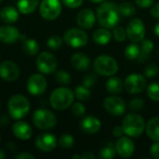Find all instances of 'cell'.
Wrapping results in <instances>:
<instances>
[{"instance_id": "46", "label": "cell", "mask_w": 159, "mask_h": 159, "mask_svg": "<svg viewBox=\"0 0 159 159\" xmlns=\"http://www.w3.org/2000/svg\"><path fill=\"white\" fill-rule=\"evenodd\" d=\"M15 158L17 159H34V156H33L30 153L27 152H22L15 156Z\"/></svg>"}, {"instance_id": "17", "label": "cell", "mask_w": 159, "mask_h": 159, "mask_svg": "<svg viewBox=\"0 0 159 159\" xmlns=\"http://www.w3.org/2000/svg\"><path fill=\"white\" fill-rule=\"evenodd\" d=\"M116 150L119 157L123 158L130 157L135 150L133 142L128 137H120L116 143Z\"/></svg>"}, {"instance_id": "47", "label": "cell", "mask_w": 159, "mask_h": 159, "mask_svg": "<svg viewBox=\"0 0 159 159\" xmlns=\"http://www.w3.org/2000/svg\"><path fill=\"white\" fill-rule=\"evenodd\" d=\"M151 15L155 18V19H157L159 20V2L155 4L152 8H151V11H150Z\"/></svg>"}, {"instance_id": "35", "label": "cell", "mask_w": 159, "mask_h": 159, "mask_svg": "<svg viewBox=\"0 0 159 159\" xmlns=\"http://www.w3.org/2000/svg\"><path fill=\"white\" fill-rule=\"evenodd\" d=\"M75 143V139L71 134H62L59 139V145L62 148H71Z\"/></svg>"}, {"instance_id": "55", "label": "cell", "mask_w": 159, "mask_h": 159, "mask_svg": "<svg viewBox=\"0 0 159 159\" xmlns=\"http://www.w3.org/2000/svg\"><path fill=\"white\" fill-rule=\"evenodd\" d=\"M0 141H1V138H0Z\"/></svg>"}, {"instance_id": "36", "label": "cell", "mask_w": 159, "mask_h": 159, "mask_svg": "<svg viewBox=\"0 0 159 159\" xmlns=\"http://www.w3.org/2000/svg\"><path fill=\"white\" fill-rule=\"evenodd\" d=\"M47 45L50 49L53 50L59 49L62 45V38L59 35H52L48 39Z\"/></svg>"}, {"instance_id": "22", "label": "cell", "mask_w": 159, "mask_h": 159, "mask_svg": "<svg viewBox=\"0 0 159 159\" xmlns=\"http://www.w3.org/2000/svg\"><path fill=\"white\" fill-rule=\"evenodd\" d=\"M146 134L150 140L154 142L159 141V116L151 118L145 126Z\"/></svg>"}, {"instance_id": "38", "label": "cell", "mask_w": 159, "mask_h": 159, "mask_svg": "<svg viewBox=\"0 0 159 159\" xmlns=\"http://www.w3.org/2000/svg\"><path fill=\"white\" fill-rule=\"evenodd\" d=\"M145 105V102L143 99L141 98H134L132 99L129 103V107L130 110H133V111H140V110H143V107Z\"/></svg>"}, {"instance_id": "23", "label": "cell", "mask_w": 159, "mask_h": 159, "mask_svg": "<svg viewBox=\"0 0 159 159\" xmlns=\"http://www.w3.org/2000/svg\"><path fill=\"white\" fill-rule=\"evenodd\" d=\"M0 19L5 23H14L19 19V12L13 7H5L0 11Z\"/></svg>"}, {"instance_id": "14", "label": "cell", "mask_w": 159, "mask_h": 159, "mask_svg": "<svg viewBox=\"0 0 159 159\" xmlns=\"http://www.w3.org/2000/svg\"><path fill=\"white\" fill-rule=\"evenodd\" d=\"M20 75L18 65L11 61H5L0 63V77L6 81H15Z\"/></svg>"}, {"instance_id": "11", "label": "cell", "mask_w": 159, "mask_h": 159, "mask_svg": "<svg viewBox=\"0 0 159 159\" xmlns=\"http://www.w3.org/2000/svg\"><path fill=\"white\" fill-rule=\"evenodd\" d=\"M127 37L132 42L143 41L145 35V26L142 20L132 19L127 25Z\"/></svg>"}, {"instance_id": "12", "label": "cell", "mask_w": 159, "mask_h": 159, "mask_svg": "<svg viewBox=\"0 0 159 159\" xmlns=\"http://www.w3.org/2000/svg\"><path fill=\"white\" fill-rule=\"evenodd\" d=\"M103 107L107 113L115 116H122L127 109L126 102L118 96H109L103 102Z\"/></svg>"}, {"instance_id": "5", "label": "cell", "mask_w": 159, "mask_h": 159, "mask_svg": "<svg viewBox=\"0 0 159 159\" xmlns=\"http://www.w3.org/2000/svg\"><path fill=\"white\" fill-rule=\"evenodd\" d=\"M95 72L103 76L115 75L118 71L117 61L109 55H100L93 61Z\"/></svg>"}, {"instance_id": "1", "label": "cell", "mask_w": 159, "mask_h": 159, "mask_svg": "<svg viewBox=\"0 0 159 159\" xmlns=\"http://www.w3.org/2000/svg\"><path fill=\"white\" fill-rule=\"evenodd\" d=\"M96 18L100 25L104 28H114L119 21L120 12L118 6L113 2H102L97 8Z\"/></svg>"}, {"instance_id": "13", "label": "cell", "mask_w": 159, "mask_h": 159, "mask_svg": "<svg viewBox=\"0 0 159 159\" xmlns=\"http://www.w3.org/2000/svg\"><path fill=\"white\" fill-rule=\"evenodd\" d=\"M47 89V80L40 74L32 75L27 81V89L34 96L42 95Z\"/></svg>"}, {"instance_id": "8", "label": "cell", "mask_w": 159, "mask_h": 159, "mask_svg": "<svg viewBox=\"0 0 159 159\" xmlns=\"http://www.w3.org/2000/svg\"><path fill=\"white\" fill-rule=\"evenodd\" d=\"M63 40L68 46L74 48H78L87 45L89 37L83 30L78 28H71L64 33Z\"/></svg>"}, {"instance_id": "42", "label": "cell", "mask_w": 159, "mask_h": 159, "mask_svg": "<svg viewBox=\"0 0 159 159\" xmlns=\"http://www.w3.org/2000/svg\"><path fill=\"white\" fill-rule=\"evenodd\" d=\"M61 1L67 7H70V8L79 7L83 3V0H61Z\"/></svg>"}, {"instance_id": "31", "label": "cell", "mask_w": 159, "mask_h": 159, "mask_svg": "<svg viewBox=\"0 0 159 159\" xmlns=\"http://www.w3.org/2000/svg\"><path fill=\"white\" fill-rule=\"evenodd\" d=\"M118 9L120 12V15L124 17H131L136 13V8L135 7L129 3V2H124L118 6Z\"/></svg>"}, {"instance_id": "7", "label": "cell", "mask_w": 159, "mask_h": 159, "mask_svg": "<svg viewBox=\"0 0 159 159\" xmlns=\"http://www.w3.org/2000/svg\"><path fill=\"white\" fill-rule=\"evenodd\" d=\"M39 12L43 19L54 20L61 13V3L60 0H42L39 6Z\"/></svg>"}, {"instance_id": "39", "label": "cell", "mask_w": 159, "mask_h": 159, "mask_svg": "<svg viewBox=\"0 0 159 159\" xmlns=\"http://www.w3.org/2000/svg\"><path fill=\"white\" fill-rule=\"evenodd\" d=\"M114 37H115V40L117 41V42H124L128 37H127V33H126V30L123 28V27H116L115 30H114Z\"/></svg>"}, {"instance_id": "21", "label": "cell", "mask_w": 159, "mask_h": 159, "mask_svg": "<svg viewBox=\"0 0 159 159\" xmlns=\"http://www.w3.org/2000/svg\"><path fill=\"white\" fill-rule=\"evenodd\" d=\"M71 63L75 69L77 71L83 72L89 68L90 66V59L82 52L75 53L71 58Z\"/></svg>"}, {"instance_id": "52", "label": "cell", "mask_w": 159, "mask_h": 159, "mask_svg": "<svg viewBox=\"0 0 159 159\" xmlns=\"http://www.w3.org/2000/svg\"><path fill=\"white\" fill-rule=\"evenodd\" d=\"M6 157V154H5V152L2 150V149H0V159H4Z\"/></svg>"}, {"instance_id": "29", "label": "cell", "mask_w": 159, "mask_h": 159, "mask_svg": "<svg viewBox=\"0 0 159 159\" xmlns=\"http://www.w3.org/2000/svg\"><path fill=\"white\" fill-rule=\"evenodd\" d=\"M141 52V48L136 44H130L127 46L125 49V57L128 60H136L139 58Z\"/></svg>"}, {"instance_id": "16", "label": "cell", "mask_w": 159, "mask_h": 159, "mask_svg": "<svg viewBox=\"0 0 159 159\" xmlns=\"http://www.w3.org/2000/svg\"><path fill=\"white\" fill-rule=\"evenodd\" d=\"M57 145V139L51 133H44L37 137L35 140V146L38 150L48 153L51 152Z\"/></svg>"}, {"instance_id": "27", "label": "cell", "mask_w": 159, "mask_h": 159, "mask_svg": "<svg viewBox=\"0 0 159 159\" xmlns=\"http://www.w3.org/2000/svg\"><path fill=\"white\" fill-rule=\"evenodd\" d=\"M141 52H140V56H139V61H145L149 59L150 57V53L153 51L154 49V43L149 40V39H143V42L141 44Z\"/></svg>"}, {"instance_id": "2", "label": "cell", "mask_w": 159, "mask_h": 159, "mask_svg": "<svg viewBox=\"0 0 159 159\" xmlns=\"http://www.w3.org/2000/svg\"><path fill=\"white\" fill-rule=\"evenodd\" d=\"M75 99V92L68 88L61 87L52 91L49 97L51 106L59 111L70 107Z\"/></svg>"}, {"instance_id": "20", "label": "cell", "mask_w": 159, "mask_h": 159, "mask_svg": "<svg viewBox=\"0 0 159 159\" xmlns=\"http://www.w3.org/2000/svg\"><path fill=\"white\" fill-rule=\"evenodd\" d=\"M12 131H13V134L18 139L22 140V141L29 140L33 134V130L30 125L23 121H18L14 123V125L12 126Z\"/></svg>"}, {"instance_id": "24", "label": "cell", "mask_w": 159, "mask_h": 159, "mask_svg": "<svg viewBox=\"0 0 159 159\" xmlns=\"http://www.w3.org/2000/svg\"><path fill=\"white\" fill-rule=\"evenodd\" d=\"M105 89L111 94H118L124 89V82L121 78L112 75V77L107 79L105 83Z\"/></svg>"}, {"instance_id": "18", "label": "cell", "mask_w": 159, "mask_h": 159, "mask_svg": "<svg viewBox=\"0 0 159 159\" xmlns=\"http://www.w3.org/2000/svg\"><path fill=\"white\" fill-rule=\"evenodd\" d=\"M20 37V31L11 25H3L0 27V41L5 44H13Z\"/></svg>"}, {"instance_id": "4", "label": "cell", "mask_w": 159, "mask_h": 159, "mask_svg": "<svg viewBox=\"0 0 159 159\" xmlns=\"http://www.w3.org/2000/svg\"><path fill=\"white\" fill-rule=\"evenodd\" d=\"M8 113L14 119H21L27 116L30 111V102L28 99L20 94L10 97L8 101Z\"/></svg>"}, {"instance_id": "45", "label": "cell", "mask_w": 159, "mask_h": 159, "mask_svg": "<svg viewBox=\"0 0 159 159\" xmlns=\"http://www.w3.org/2000/svg\"><path fill=\"white\" fill-rule=\"evenodd\" d=\"M123 134H125L124 132V129L122 128V126H117V127H115L114 129H113V135L116 138H120L123 136Z\"/></svg>"}, {"instance_id": "54", "label": "cell", "mask_w": 159, "mask_h": 159, "mask_svg": "<svg viewBox=\"0 0 159 159\" xmlns=\"http://www.w3.org/2000/svg\"><path fill=\"white\" fill-rule=\"evenodd\" d=\"M2 1H3V0H0V4H1V3H2Z\"/></svg>"}, {"instance_id": "19", "label": "cell", "mask_w": 159, "mask_h": 159, "mask_svg": "<svg viewBox=\"0 0 159 159\" xmlns=\"http://www.w3.org/2000/svg\"><path fill=\"white\" fill-rule=\"evenodd\" d=\"M80 129L88 134H95L100 131L102 128V122L99 118L93 116H88L84 117L80 122Z\"/></svg>"}, {"instance_id": "43", "label": "cell", "mask_w": 159, "mask_h": 159, "mask_svg": "<svg viewBox=\"0 0 159 159\" xmlns=\"http://www.w3.org/2000/svg\"><path fill=\"white\" fill-rule=\"evenodd\" d=\"M150 154L151 156L156 159H159V141L155 142L150 147Z\"/></svg>"}, {"instance_id": "37", "label": "cell", "mask_w": 159, "mask_h": 159, "mask_svg": "<svg viewBox=\"0 0 159 159\" xmlns=\"http://www.w3.org/2000/svg\"><path fill=\"white\" fill-rule=\"evenodd\" d=\"M159 73V68L158 66L155 63H150L148 64L144 70H143V74L146 77L148 78H153L155 76L157 75V74Z\"/></svg>"}, {"instance_id": "32", "label": "cell", "mask_w": 159, "mask_h": 159, "mask_svg": "<svg viewBox=\"0 0 159 159\" xmlns=\"http://www.w3.org/2000/svg\"><path fill=\"white\" fill-rule=\"evenodd\" d=\"M116 150L113 146V144H108L107 146H105L100 151L99 157L103 159H112L116 157Z\"/></svg>"}, {"instance_id": "26", "label": "cell", "mask_w": 159, "mask_h": 159, "mask_svg": "<svg viewBox=\"0 0 159 159\" xmlns=\"http://www.w3.org/2000/svg\"><path fill=\"white\" fill-rule=\"evenodd\" d=\"M39 0H19L17 3L18 10L22 14L33 13L38 7Z\"/></svg>"}, {"instance_id": "3", "label": "cell", "mask_w": 159, "mask_h": 159, "mask_svg": "<svg viewBox=\"0 0 159 159\" xmlns=\"http://www.w3.org/2000/svg\"><path fill=\"white\" fill-rule=\"evenodd\" d=\"M145 126L146 124L144 122V119L141 116L134 113L127 115L122 124L125 134L132 138L140 137L143 133Z\"/></svg>"}, {"instance_id": "51", "label": "cell", "mask_w": 159, "mask_h": 159, "mask_svg": "<svg viewBox=\"0 0 159 159\" xmlns=\"http://www.w3.org/2000/svg\"><path fill=\"white\" fill-rule=\"evenodd\" d=\"M154 31H155V34H156V35H157V37H159V22H157V23L156 24Z\"/></svg>"}, {"instance_id": "6", "label": "cell", "mask_w": 159, "mask_h": 159, "mask_svg": "<svg viewBox=\"0 0 159 159\" xmlns=\"http://www.w3.org/2000/svg\"><path fill=\"white\" fill-rule=\"evenodd\" d=\"M33 122L36 128L42 130H48L54 128L57 124L56 116L49 110L38 109L34 113Z\"/></svg>"}, {"instance_id": "33", "label": "cell", "mask_w": 159, "mask_h": 159, "mask_svg": "<svg viewBox=\"0 0 159 159\" xmlns=\"http://www.w3.org/2000/svg\"><path fill=\"white\" fill-rule=\"evenodd\" d=\"M147 94L154 102H159V83H151L147 87Z\"/></svg>"}, {"instance_id": "40", "label": "cell", "mask_w": 159, "mask_h": 159, "mask_svg": "<svg viewBox=\"0 0 159 159\" xmlns=\"http://www.w3.org/2000/svg\"><path fill=\"white\" fill-rule=\"evenodd\" d=\"M96 83H97V76L94 74H88L83 78L82 85L90 89V88H93L96 85Z\"/></svg>"}, {"instance_id": "25", "label": "cell", "mask_w": 159, "mask_h": 159, "mask_svg": "<svg viewBox=\"0 0 159 159\" xmlns=\"http://www.w3.org/2000/svg\"><path fill=\"white\" fill-rule=\"evenodd\" d=\"M93 40L98 45H106L112 39V34L107 28H101L93 33Z\"/></svg>"}, {"instance_id": "48", "label": "cell", "mask_w": 159, "mask_h": 159, "mask_svg": "<svg viewBox=\"0 0 159 159\" xmlns=\"http://www.w3.org/2000/svg\"><path fill=\"white\" fill-rule=\"evenodd\" d=\"M96 156L92 153V152H85L82 156L81 159H95Z\"/></svg>"}, {"instance_id": "34", "label": "cell", "mask_w": 159, "mask_h": 159, "mask_svg": "<svg viewBox=\"0 0 159 159\" xmlns=\"http://www.w3.org/2000/svg\"><path fill=\"white\" fill-rule=\"evenodd\" d=\"M55 79L59 84H61V85H68L71 83V75L67 72L62 71V70L56 72Z\"/></svg>"}, {"instance_id": "10", "label": "cell", "mask_w": 159, "mask_h": 159, "mask_svg": "<svg viewBox=\"0 0 159 159\" xmlns=\"http://www.w3.org/2000/svg\"><path fill=\"white\" fill-rule=\"evenodd\" d=\"M146 87V80L143 75L131 74L128 75L124 82V88L130 94H139Z\"/></svg>"}, {"instance_id": "41", "label": "cell", "mask_w": 159, "mask_h": 159, "mask_svg": "<svg viewBox=\"0 0 159 159\" xmlns=\"http://www.w3.org/2000/svg\"><path fill=\"white\" fill-rule=\"evenodd\" d=\"M72 113L75 116H83L86 113V108L84 106L83 103L81 102H75L73 104L72 106Z\"/></svg>"}, {"instance_id": "49", "label": "cell", "mask_w": 159, "mask_h": 159, "mask_svg": "<svg viewBox=\"0 0 159 159\" xmlns=\"http://www.w3.org/2000/svg\"><path fill=\"white\" fill-rule=\"evenodd\" d=\"M9 122V118L7 116H0V125L1 126H6Z\"/></svg>"}, {"instance_id": "56", "label": "cell", "mask_w": 159, "mask_h": 159, "mask_svg": "<svg viewBox=\"0 0 159 159\" xmlns=\"http://www.w3.org/2000/svg\"><path fill=\"white\" fill-rule=\"evenodd\" d=\"M158 54H159V52H158Z\"/></svg>"}, {"instance_id": "44", "label": "cell", "mask_w": 159, "mask_h": 159, "mask_svg": "<svg viewBox=\"0 0 159 159\" xmlns=\"http://www.w3.org/2000/svg\"><path fill=\"white\" fill-rule=\"evenodd\" d=\"M155 1H156V0H135V3H136L140 7L146 8V7H151V6L155 3Z\"/></svg>"}, {"instance_id": "53", "label": "cell", "mask_w": 159, "mask_h": 159, "mask_svg": "<svg viewBox=\"0 0 159 159\" xmlns=\"http://www.w3.org/2000/svg\"><path fill=\"white\" fill-rule=\"evenodd\" d=\"M90 2H92V3H102V2H104L105 0H89Z\"/></svg>"}, {"instance_id": "50", "label": "cell", "mask_w": 159, "mask_h": 159, "mask_svg": "<svg viewBox=\"0 0 159 159\" xmlns=\"http://www.w3.org/2000/svg\"><path fill=\"white\" fill-rule=\"evenodd\" d=\"M7 148L11 151V152H13V151H15L16 150V146H15V143H9L8 144H7Z\"/></svg>"}, {"instance_id": "9", "label": "cell", "mask_w": 159, "mask_h": 159, "mask_svg": "<svg viewBox=\"0 0 159 159\" xmlns=\"http://www.w3.org/2000/svg\"><path fill=\"white\" fill-rule=\"evenodd\" d=\"M57 66V59L50 52L44 51L36 58V67L42 74H52L56 71Z\"/></svg>"}, {"instance_id": "30", "label": "cell", "mask_w": 159, "mask_h": 159, "mask_svg": "<svg viewBox=\"0 0 159 159\" xmlns=\"http://www.w3.org/2000/svg\"><path fill=\"white\" fill-rule=\"evenodd\" d=\"M75 96L80 102H86V101H88L90 98L91 93H90V90H89V88H87V87L82 85V86H78V87L75 88Z\"/></svg>"}, {"instance_id": "28", "label": "cell", "mask_w": 159, "mask_h": 159, "mask_svg": "<svg viewBox=\"0 0 159 159\" xmlns=\"http://www.w3.org/2000/svg\"><path fill=\"white\" fill-rule=\"evenodd\" d=\"M22 49L27 55L34 56L39 50V44L37 43L36 40H34L33 38H26L23 40Z\"/></svg>"}, {"instance_id": "15", "label": "cell", "mask_w": 159, "mask_h": 159, "mask_svg": "<svg viewBox=\"0 0 159 159\" xmlns=\"http://www.w3.org/2000/svg\"><path fill=\"white\" fill-rule=\"evenodd\" d=\"M96 16L94 12L89 8H83L81 9L76 16V22L82 29L89 30L93 28L96 22Z\"/></svg>"}]
</instances>
